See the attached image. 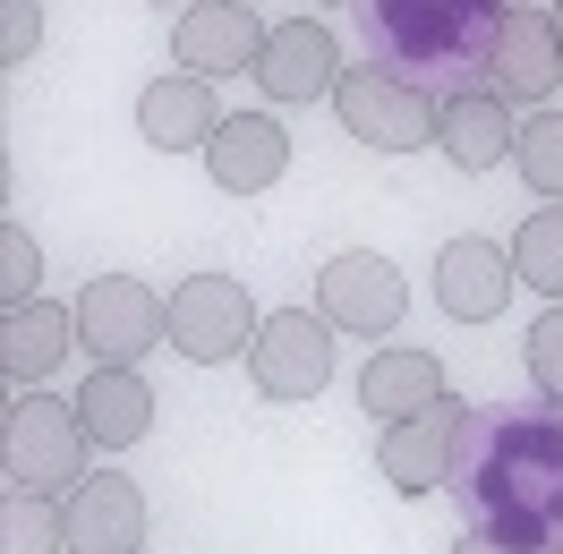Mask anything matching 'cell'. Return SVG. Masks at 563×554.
I'll return each instance as SVG.
<instances>
[{
    "instance_id": "obj_22",
    "label": "cell",
    "mask_w": 563,
    "mask_h": 554,
    "mask_svg": "<svg viewBox=\"0 0 563 554\" xmlns=\"http://www.w3.org/2000/svg\"><path fill=\"white\" fill-rule=\"evenodd\" d=\"M512 171L529 179V197L563 206V111H555V103L521 111V137H512Z\"/></svg>"
},
{
    "instance_id": "obj_12",
    "label": "cell",
    "mask_w": 563,
    "mask_h": 554,
    "mask_svg": "<svg viewBox=\"0 0 563 554\" xmlns=\"http://www.w3.org/2000/svg\"><path fill=\"white\" fill-rule=\"evenodd\" d=\"M487 86H495L512 111L555 103V86H563V43H555V18H547V9H504L495 52H487Z\"/></svg>"
},
{
    "instance_id": "obj_15",
    "label": "cell",
    "mask_w": 563,
    "mask_h": 554,
    "mask_svg": "<svg viewBox=\"0 0 563 554\" xmlns=\"http://www.w3.org/2000/svg\"><path fill=\"white\" fill-rule=\"evenodd\" d=\"M512 247L495 240H444L435 247V308L453 315V324H495L504 299H512Z\"/></svg>"
},
{
    "instance_id": "obj_8",
    "label": "cell",
    "mask_w": 563,
    "mask_h": 554,
    "mask_svg": "<svg viewBox=\"0 0 563 554\" xmlns=\"http://www.w3.org/2000/svg\"><path fill=\"white\" fill-rule=\"evenodd\" d=\"M317 315L333 333H351V342H385L393 324L410 315V281L393 274L376 247H342L317 274Z\"/></svg>"
},
{
    "instance_id": "obj_1",
    "label": "cell",
    "mask_w": 563,
    "mask_h": 554,
    "mask_svg": "<svg viewBox=\"0 0 563 554\" xmlns=\"http://www.w3.org/2000/svg\"><path fill=\"white\" fill-rule=\"evenodd\" d=\"M444 495L487 538L563 546V401H470Z\"/></svg>"
},
{
    "instance_id": "obj_30",
    "label": "cell",
    "mask_w": 563,
    "mask_h": 554,
    "mask_svg": "<svg viewBox=\"0 0 563 554\" xmlns=\"http://www.w3.org/2000/svg\"><path fill=\"white\" fill-rule=\"evenodd\" d=\"M154 9H163V0H154Z\"/></svg>"
},
{
    "instance_id": "obj_11",
    "label": "cell",
    "mask_w": 563,
    "mask_h": 554,
    "mask_svg": "<svg viewBox=\"0 0 563 554\" xmlns=\"http://www.w3.org/2000/svg\"><path fill=\"white\" fill-rule=\"evenodd\" d=\"M256 86H265V103H333V86H342V43L324 18H290L265 35L256 52Z\"/></svg>"
},
{
    "instance_id": "obj_5",
    "label": "cell",
    "mask_w": 563,
    "mask_h": 554,
    "mask_svg": "<svg viewBox=\"0 0 563 554\" xmlns=\"http://www.w3.org/2000/svg\"><path fill=\"white\" fill-rule=\"evenodd\" d=\"M163 315H172V350L188 367H231V358H247L256 324H265V308L247 299L240 274H188L172 299H163Z\"/></svg>"
},
{
    "instance_id": "obj_23",
    "label": "cell",
    "mask_w": 563,
    "mask_h": 554,
    "mask_svg": "<svg viewBox=\"0 0 563 554\" xmlns=\"http://www.w3.org/2000/svg\"><path fill=\"white\" fill-rule=\"evenodd\" d=\"M512 274H521L529 290L563 299V206L521 213V231H512Z\"/></svg>"
},
{
    "instance_id": "obj_2",
    "label": "cell",
    "mask_w": 563,
    "mask_h": 554,
    "mask_svg": "<svg viewBox=\"0 0 563 554\" xmlns=\"http://www.w3.org/2000/svg\"><path fill=\"white\" fill-rule=\"evenodd\" d=\"M367 26V60L419 77L427 95H478L487 52L504 26V0H351Z\"/></svg>"
},
{
    "instance_id": "obj_18",
    "label": "cell",
    "mask_w": 563,
    "mask_h": 554,
    "mask_svg": "<svg viewBox=\"0 0 563 554\" xmlns=\"http://www.w3.org/2000/svg\"><path fill=\"white\" fill-rule=\"evenodd\" d=\"M69 350H77V308H60V299L0 308V376H9V392H35Z\"/></svg>"
},
{
    "instance_id": "obj_24",
    "label": "cell",
    "mask_w": 563,
    "mask_h": 554,
    "mask_svg": "<svg viewBox=\"0 0 563 554\" xmlns=\"http://www.w3.org/2000/svg\"><path fill=\"white\" fill-rule=\"evenodd\" d=\"M521 358H529L538 401H563V299H547V308H538V324H529V342H521Z\"/></svg>"
},
{
    "instance_id": "obj_29",
    "label": "cell",
    "mask_w": 563,
    "mask_h": 554,
    "mask_svg": "<svg viewBox=\"0 0 563 554\" xmlns=\"http://www.w3.org/2000/svg\"><path fill=\"white\" fill-rule=\"evenodd\" d=\"M333 9H351V0H333Z\"/></svg>"
},
{
    "instance_id": "obj_14",
    "label": "cell",
    "mask_w": 563,
    "mask_h": 554,
    "mask_svg": "<svg viewBox=\"0 0 563 554\" xmlns=\"http://www.w3.org/2000/svg\"><path fill=\"white\" fill-rule=\"evenodd\" d=\"M282 171H290V137H282L274 111H231L206 137V179L222 197H265Z\"/></svg>"
},
{
    "instance_id": "obj_9",
    "label": "cell",
    "mask_w": 563,
    "mask_h": 554,
    "mask_svg": "<svg viewBox=\"0 0 563 554\" xmlns=\"http://www.w3.org/2000/svg\"><path fill=\"white\" fill-rule=\"evenodd\" d=\"M461 418H470L461 392H444V401H427V410H410V418H393L385 435H376V469H385L401 495H435V486L453 478Z\"/></svg>"
},
{
    "instance_id": "obj_3",
    "label": "cell",
    "mask_w": 563,
    "mask_h": 554,
    "mask_svg": "<svg viewBox=\"0 0 563 554\" xmlns=\"http://www.w3.org/2000/svg\"><path fill=\"white\" fill-rule=\"evenodd\" d=\"M86 469H95V435H86L77 401L43 392V384L9 392V410H0V478L26 486V495H69Z\"/></svg>"
},
{
    "instance_id": "obj_6",
    "label": "cell",
    "mask_w": 563,
    "mask_h": 554,
    "mask_svg": "<svg viewBox=\"0 0 563 554\" xmlns=\"http://www.w3.org/2000/svg\"><path fill=\"white\" fill-rule=\"evenodd\" d=\"M69 308H77V350L95 367H137L145 350L172 342V315L154 299V281H137V274H95Z\"/></svg>"
},
{
    "instance_id": "obj_25",
    "label": "cell",
    "mask_w": 563,
    "mask_h": 554,
    "mask_svg": "<svg viewBox=\"0 0 563 554\" xmlns=\"http://www.w3.org/2000/svg\"><path fill=\"white\" fill-rule=\"evenodd\" d=\"M43 299V247L26 240V222H9L0 231V308H26Z\"/></svg>"
},
{
    "instance_id": "obj_7",
    "label": "cell",
    "mask_w": 563,
    "mask_h": 554,
    "mask_svg": "<svg viewBox=\"0 0 563 554\" xmlns=\"http://www.w3.org/2000/svg\"><path fill=\"white\" fill-rule=\"evenodd\" d=\"M333 324L317 308H274L256 324V342H247V384L265 392V401H317L324 384H333Z\"/></svg>"
},
{
    "instance_id": "obj_10",
    "label": "cell",
    "mask_w": 563,
    "mask_h": 554,
    "mask_svg": "<svg viewBox=\"0 0 563 554\" xmlns=\"http://www.w3.org/2000/svg\"><path fill=\"white\" fill-rule=\"evenodd\" d=\"M265 18H256V0H188L172 18V60L197 77H231V69H256V52H265Z\"/></svg>"
},
{
    "instance_id": "obj_13",
    "label": "cell",
    "mask_w": 563,
    "mask_h": 554,
    "mask_svg": "<svg viewBox=\"0 0 563 554\" xmlns=\"http://www.w3.org/2000/svg\"><path fill=\"white\" fill-rule=\"evenodd\" d=\"M69 512V554H145V495L120 469H86L60 495Z\"/></svg>"
},
{
    "instance_id": "obj_27",
    "label": "cell",
    "mask_w": 563,
    "mask_h": 554,
    "mask_svg": "<svg viewBox=\"0 0 563 554\" xmlns=\"http://www.w3.org/2000/svg\"><path fill=\"white\" fill-rule=\"evenodd\" d=\"M453 554H563V546H512V538H487V529H470Z\"/></svg>"
},
{
    "instance_id": "obj_16",
    "label": "cell",
    "mask_w": 563,
    "mask_h": 554,
    "mask_svg": "<svg viewBox=\"0 0 563 554\" xmlns=\"http://www.w3.org/2000/svg\"><path fill=\"white\" fill-rule=\"evenodd\" d=\"M512 137H521V111L504 103L495 86H478V95H444V111H435V154L453 163V171H504L512 163Z\"/></svg>"
},
{
    "instance_id": "obj_21",
    "label": "cell",
    "mask_w": 563,
    "mask_h": 554,
    "mask_svg": "<svg viewBox=\"0 0 563 554\" xmlns=\"http://www.w3.org/2000/svg\"><path fill=\"white\" fill-rule=\"evenodd\" d=\"M0 554H69V512H60V495L9 486V495H0Z\"/></svg>"
},
{
    "instance_id": "obj_28",
    "label": "cell",
    "mask_w": 563,
    "mask_h": 554,
    "mask_svg": "<svg viewBox=\"0 0 563 554\" xmlns=\"http://www.w3.org/2000/svg\"><path fill=\"white\" fill-rule=\"evenodd\" d=\"M547 18H555V43H563V0H555V9H547Z\"/></svg>"
},
{
    "instance_id": "obj_19",
    "label": "cell",
    "mask_w": 563,
    "mask_h": 554,
    "mask_svg": "<svg viewBox=\"0 0 563 554\" xmlns=\"http://www.w3.org/2000/svg\"><path fill=\"white\" fill-rule=\"evenodd\" d=\"M444 392H453V384L435 367V350H419V342H393V350H376V358L358 367V410L376 418V426L427 410V401H444Z\"/></svg>"
},
{
    "instance_id": "obj_4",
    "label": "cell",
    "mask_w": 563,
    "mask_h": 554,
    "mask_svg": "<svg viewBox=\"0 0 563 554\" xmlns=\"http://www.w3.org/2000/svg\"><path fill=\"white\" fill-rule=\"evenodd\" d=\"M333 111H342V129H351L367 154H419V145H435V95H427L419 77L385 69V60H358V69H342V86H333Z\"/></svg>"
},
{
    "instance_id": "obj_26",
    "label": "cell",
    "mask_w": 563,
    "mask_h": 554,
    "mask_svg": "<svg viewBox=\"0 0 563 554\" xmlns=\"http://www.w3.org/2000/svg\"><path fill=\"white\" fill-rule=\"evenodd\" d=\"M43 52V0H0V60L26 69Z\"/></svg>"
},
{
    "instance_id": "obj_20",
    "label": "cell",
    "mask_w": 563,
    "mask_h": 554,
    "mask_svg": "<svg viewBox=\"0 0 563 554\" xmlns=\"http://www.w3.org/2000/svg\"><path fill=\"white\" fill-rule=\"evenodd\" d=\"M77 418H86L95 452H137L154 435V392H145L137 367H95L77 384Z\"/></svg>"
},
{
    "instance_id": "obj_17",
    "label": "cell",
    "mask_w": 563,
    "mask_h": 554,
    "mask_svg": "<svg viewBox=\"0 0 563 554\" xmlns=\"http://www.w3.org/2000/svg\"><path fill=\"white\" fill-rule=\"evenodd\" d=\"M213 129H222V103H213V77L197 69H163L137 95V137L154 154H206Z\"/></svg>"
}]
</instances>
